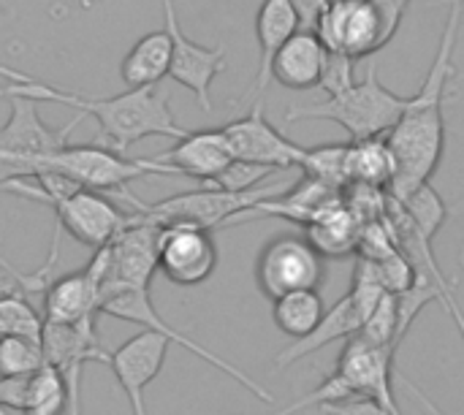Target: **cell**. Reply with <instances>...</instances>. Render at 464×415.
<instances>
[{
	"mask_svg": "<svg viewBox=\"0 0 464 415\" xmlns=\"http://www.w3.org/2000/svg\"><path fill=\"white\" fill-rule=\"evenodd\" d=\"M101 313H106V315H111V318H120V321H128V323H139L141 329H150V332L163 334L169 343H174V345L185 348L188 353L198 356L201 362L212 364L215 370H220V372H223V375H228L231 381H237L239 386H245V389H247L253 397H258L261 402H266V405H272V402H275V397H272L264 386H258L250 375H245L239 367H234L231 362H226V359H220L218 353L207 351L204 345L193 343V340H190L188 334H182L179 329L169 326V323L158 315V310L152 307L150 294H141V291H117V294H111V296H106V299H103Z\"/></svg>",
	"mask_w": 464,
	"mask_h": 415,
	"instance_id": "cell-9",
	"label": "cell"
},
{
	"mask_svg": "<svg viewBox=\"0 0 464 415\" xmlns=\"http://www.w3.org/2000/svg\"><path fill=\"white\" fill-rule=\"evenodd\" d=\"M299 19L291 8L288 0H264L258 14H256V38H258V71L253 79V87L247 90V95L242 101H261V92L269 87L272 82V60L277 57V52L283 49V43L296 33ZM253 101V103H256Z\"/></svg>",
	"mask_w": 464,
	"mask_h": 415,
	"instance_id": "cell-20",
	"label": "cell"
},
{
	"mask_svg": "<svg viewBox=\"0 0 464 415\" xmlns=\"http://www.w3.org/2000/svg\"><path fill=\"white\" fill-rule=\"evenodd\" d=\"M0 269L5 272V275H11L19 285H22V291L24 294H35V291H46V285H49V275H44V272H35V275H22V272H16L3 256H0Z\"/></svg>",
	"mask_w": 464,
	"mask_h": 415,
	"instance_id": "cell-38",
	"label": "cell"
},
{
	"mask_svg": "<svg viewBox=\"0 0 464 415\" xmlns=\"http://www.w3.org/2000/svg\"><path fill=\"white\" fill-rule=\"evenodd\" d=\"M169 71H171V38L166 30L141 35L120 65V76L128 84V90L158 87V82L166 79Z\"/></svg>",
	"mask_w": 464,
	"mask_h": 415,
	"instance_id": "cell-23",
	"label": "cell"
},
{
	"mask_svg": "<svg viewBox=\"0 0 464 415\" xmlns=\"http://www.w3.org/2000/svg\"><path fill=\"white\" fill-rule=\"evenodd\" d=\"M324 315H326V307L318 291H294V294L275 299L272 304L275 326L294 343L310 337L324 321Z\"/></svg>",
	"mask_w": 464,
	"mask_h": 415,
	"instance_id": "cell-26",
	"label": "cell"
},
{
	"mask_svg": "<svg viewBox=\"0 0 464 415\" xmlns=\"http://www.w3.org/2000/svg\"><path fill=\"white\" fill-rule=\"evenodd\" d=\"M54 103H65L76 109L82 117H95L101 125V139L98 144L125 152L128 147L150 139V136H166V139H182L188 130L177 122L169 95L160 92L158 87H139V90H125L120 95L109 98H87L71 90L54 92Z\"/></svg>",
	"mask_w": 464,
	"mask_h": 415,
	"instance_id": "cell-2",
	"label": "cell"
},
{
	"mask_svg": "<svg viewBox=\"0 0 464 415\" xmlns=\"http://www.w3.org/2000/svg\"><path fill=\"white\" fill-rule=\"evenodd\" d=\"M101 277L103 261L95 250L84 269L49 283L44 291V323L79 326L95 321V315L101 313Z\"/></svg>",
	"mask_w": 464,
	"mask_h": 415,
	"instance_id": "cell-17",
	"label": "cell"
},
{
	"mask_svg": "<svg viewBox=\"0 0 464 415\" xmlns=\"http://www.w3.org/2000/svg\"><path fill=\"white\" fill-rule=\"evenodd\" d=\"M0 82H8V84H33L35 76H30V73H24V71H16V68L0 63Z\"/></svg>",
	"mask_w": 464,
	"mask_h": 415,
	"instance_id": "cell-39",
	"label": "cell"
},
{
	"mask_svg": "<svg viewBox=\"0 0 464 415\" xmlns=\"http://www.w3.org/2000/svg\"><path fill=\"white\" fill-rule=\"evenodd\" d=\"M0 415H8V413H5V410H3V408H0Z\"/></svg>",
	"mask_w": 464,
	"mask_h": 415,
	"instance_id": "cell-44",
	"label": "cell"
},
{
	"mask_svg": "<svg viewBox=\"0 0 464 415\" xmlns=\"http://www.w3.org/2000/svg\"><path fill=\"white\" fill-rule=\"evenodd\" d=\"M152 160L174 169V174H182L207 185L234 163V155H231L223 128H212V130H188V136L177 139L171 150H166L163 155H155Z\"/></svg>",
	"mask_w": 464,
	"mask_h": 415,
	"instance_id": "cell-18",
	"label": "cell"
},
{
	"mask_svg": "<svg viewBox=\"0 0 464 415\" xmlns=\"http://www.w3.org/2000/svg\"><path fill=\"white\" fill-rule=\"evenodd\" d=\"M394 348L375 345L364 337H351L337 359V375L353 397H367L392 415H402L394 397Z\"/></svg>",
	"mask_w": 464,
	"mask_h": 415,
	"instance_id": "cell-13",
	"label": "cell"
},
{
	"mask_svg": "<svg viewBox=\"0 0 464 415\" xmlns=\"http://www.w3.org/2000/svg\"><path fill=\"white\" fill-rule=\"evenodd\" d=\"M44 356L46 364H52L68 391V415H82V402H79V383H82V370L90 362H109V351L101 348L98 334H95V321L79 323V326H54L44 323L41 334Z\"/></svg>",
	"mask_w": 464,
	"mask_h": 415,
	"instance_id": "cell-15",
	"label": "cell"
},
{
	"mask_svg": "<svg viewBox=\"0 0 464 415\" xmlns=\"http://www.w3.org/2000/svg\"><path fill=\"white\" fill-rule=\"evenodd\" d=\"M291 182H264L253 190L245 193H228V190H215V188H198V190H188V193H177L169 196L163 201L147 204L139 201L130 193H117V198H122L125 204L133 207V220L144 223V226H155V228H166V226H196L204 231L212 228H223L228 226L237 215L253 209L256 204L280 196L283 190H288Z\"/></svg>",
	"mask_w": 464,
	"mask_h": 415,
	"instance_id": "cell-4",
	"label": "cell"
},
{
	"mask_svg": "<svg viewBox=\"0 0 464 415\" xmlns=\"http://www.w3.org/2000/svg\"><path fill=\"white\" fill-rule=\"evenodd\" d=\"M95 3H103V0H79V5H84V8H90V5H95Z\"/></svg>",
	"mask_w": 464,
	"mask_h": 415,
	"instance_id": "cell-42",
	"label": "cell"
},
{
	"mask_svg": "<svg viewBox=\"0 0 464 415\" xmlns=\"http://www.w3.org/2000/svg\"><path fill=\"white\" fill-rule=\"evenodd\" d=\"M8 101L11 114L0 128V179H24L41 158L68 147L71 130L84 117L76 114L68 125L52 128L38 114V101L19 95Z\"/></svg>",
	"mask_w": 464,
	"mask_h": 415,
	"instance_id": "cell-6",
	"label": "cell"
},
{
	"mask_svg": "<svg viewBox=\"0 0 464 415\" xmlns=\"http://www.w3.org/2000/svg\"><path fill=\"white\" fill-rule=\"evenodd\" d=\"M462 19L464 0H451L430 73L421 82L419 92L411 95L405 114L400 117V122L386 139L397 160V177L389 190L392 198L400 204L408 201L421 185H427L440 166L446 150V103H449L446 90L457 76L454 52L462 33Z\"/></svg>",
	"mask_w": 464,
	"mask_h": 415,
	"instance_id": "cell-1",
	"label": "cell"
},
{
	"mask_svg": "<svg viewBox=\"0 0 464 415\" xmlns=\"http://www.w3.org/2000/svg\"><path fill=\"white\" fill-rule=\"evenodd\" d=\"M318 410L324 415H392L383 405H378L375 400H367V397H351V400H343L334 405H324Z\"/></svg>",
	"mask_w": 464,
	"mask_h": 415,
	"instance_id": "cell-35",
	"label": "cell"
},
{
	"mask_svg": "<svg viewBox=\"0 0 464 415\" xmlns=\"http://www.w3.org/2000/svg\"><path fill=\"white\" fill-rule=\"evenodd\" d=\"M41 334H44V315L35 313V307L27 302L22 291L0 296V337L41 340Z\"/></svg>",
	"mask_w": 464,
	"mask_h": 415,
	"instance_id": "cell-29",
	"label": "cell"
},
{
	"mask_svg": "<svg viewBox=\"0 0 464 415\" xmlns=\"http://www.w3.org/2000/svg\"><path fill=\"white\" fill-rule=\"evenodd\" d=\"M41 171H54V174H63L68 177L71 182H76L79 188L84 190H95V193H122L133 179H141L147 174H163V177H174V169L163 166V163H155L152 158H139V160H130V158H122L120 152L103 147V144H68L46 158H41L30 174H41Z\"/></svg>",
	"mask_w": 464,
	"mask_h": 415,
	"instance_id": "cell-5",
	"label": "cell"
},
{
	"mask_svg": "<svg viewBox=\"0 0 464 415\" xmlns=\"http://www.w3.org/2000/svg\"><path fill=\"white\" fill-rule=\"evenodd\" d=\"M340 201H343L340 190H334L324 182H315L310 177H302L299 182H291V188L283 190L280 196L266 198V201L256 204L253 209L237 215L228 226H239V223H250V220H261V217H283V220H291V223L307 228L324 209H329Z\"/></svg>",
	"mask_w": 464,
	"mask_h": 415,
	"instance_id": "cell-19",
	"label": "cell"
},
{
	"mask_svg": "<svg viewBox=\"0 0 464 415\" xmlns=\"http://www.w3.org/2000/svg\"><path fill=\"white\" fill-rule=\"evenodd\" d=\"M362 223L356 215L345 207V201L324 209L310 226H307V242L321 258H348L359 250Z\"/></svg>",
	"mask_w": 464,
	"mask_h": 415,
	"instance_id": "cell-24",
	"label": "cell"
},
{
	"mask_svg": "<svg viewBox=\"0 0 464 415\" xmlns=\"http://www.w3.org/2000/svg\"><path fill=\"white\" fill-rule=\"evenodd\" d=\"M397 177V160L386 139H364L348 144V179L351 185L392 188Z\"/></svg>",
	"mask_w": 464,
	"mask_h": 415,
	"instance_id": "cell-25",
	"label": "cell"
},
{
	"mask_svg": "<svg viewBox=\"0 0 464 415\" xmlns=\"http://www.w3.org/2000/svg\"><path fill=\"white\" fill-rule=\"evenodd\" d=\"M397 323H400V307H397V296L394 294H383L381 302L375 304V310L370 313V318L364 321L359 337L375 343V345H389V348H400L397 345Z\"/></svg>",
	"mask_w": 464,
	"mask_h": 415,
	"instance_id": "cell-32",
	"label": "cell"
},
{
	"mask_svg": "<svg viewBox=\"0 0 464 415\" xmlns=\"http://www.w3.org/2000/svg\"><path fill=\"white\" fill-rule=\"evenodd\" d=\"M27 383L30 375L24 378H0V408L8 410H24V400H27Z\"/></svg>",
	"mask_w": 464,
	"mask_h": 415,
	"instance_id": "cell-36",
	"label": "cell"
},
{
	"mask_svg": "<svg viewBox=\"0 0 464 415\" xmlns=\"http://www.w3.org/2000/svg\"><path fill=\"white\" fill-rule=\"evenodd\" d=\"M256 283L272 302L294 291H318L324 283V258L302 236H277L258 256Z\"/></svg>",
	"mask_w": 464,
	"mask_h": 415,
	"instance_id": "cell-8",
	"label": "cell"
},
{
	"mask_svg": "<svg viewBox=\"0 0 464 415\" xmlns=\"http://www.w3.org/2000/svg\"><path fill=\"white\" fill-rule=\"evenodd\" d=\"M405 386L411 389V394H413L416 400H421V402L427 405V410H430V413H432V415H443V413H440V410H438V408H435V405H432V402H430V400H427V397H424V394H421V391H419V389H416V386H413V383H408V381H405Z\"/></svg>",
	"mask_w": 464,
	"mask_h": 415,
	"instance_id": "cell-40",
	"label": "cell"
},
{
	"mask_svg": "<svg viewBox=\"0 0 464 415\" xmlns=\"http://www.w3.org/2000/svg\"><path fill=\"white\" fill-rule=\"evenodd\" d=\"M14 95V84H3L0 87V98H11Z\"/></svg>",
	"mask_w": 464,
	"mask_h": 415,
	"instance_id": "cell-41",
	"label": "cell"
},
{
	"mask_svg": "<svg viewBox=\"0 0 464 415\" xmlns=\"http://www.w3.org/2000/svg\"><path fill=\"white\" fill-rule=\"evenodd\" d=\"M304 177L324 182L334 190H345L351 185L348 179V144H321L313 150H304V160L299 166Z\"/></svg>",
	"mask_w": 464,
	"mask_h": 415,
	"instance_id": "cell-28",
	"label": "cell"
},
{
	"mask_svg": "<svg viewBox=\"0 0 464 415\" xmlns=\"http://www.w3.org/2000/svg\"><path fill=\"white\" fill-rule=\"evenodd\" d=\"M402 209L408 212V217L413 220V226L432 242L438 236V231L443 228L446 217H449V207L440 198V193L427 182L421 185L408 201H402Z\"/></svg>",
	"mask_w": 464,
	"mask_h": 415,
	"instance_id": "cell-31",
	"label": "cell"
},
{
	"mask_svg": "<svg viewBox=\"0 0 464 415\" xmlns=\"http://www.w3.org/2000/svg\"><path fill=\"white\" fill-rule=\"evenodd\" d=\"M46 364L41 340L0 337V378H24Z\"/></svg>",
	"mask_w": 464,
	"mask_h": 415,
	"instance_id": "cell-30",
	"label": "cell"
},
{
	"mask_svg": "<svg viewBox=\"0 0 464 415\" xmlns=\"http://www.w3.org/2000/svg\"><path fill=\"white\" fill-rule=\"evenodd\" d=\"M326 54L315 30H296L272 60V79L288 90H313L321 84Z\"/></svg>",
	"mask_w": 464,
	"mask_h": 415,
	"instance_id": "cell-21",
	"label": "cell"
},
{
	"mask_svg": "<svg viewBox=\"0 0 464 415\" xmlns=\"http://www.w3.org/2000/svg\"><path fill=\"white\" fill-rule=\"evenodd\" d=\"M272 415H296V413H294V408L288 405V408H283V410H277V413H272Z\"/></svg>",
	"mask_w": 464,
	"mask_h": 415,
	"instance_id": "cell-43",
	"label": "cell"
},
{
	"mask_svg": "<svg viewBox=\"0 0 464 415\" xmlns=\"http://www.w3.org/2000/svg\"><path fill=\"white\" fill-rule=\"evenodd\" d=\"M362 326H364V318H362V313H359L353 296L345 294L334 307L326 310L324 321L318 323V329H315L310 337L291 343L285 351H280V353L275 356V367H277V370H285V367H291V364H296V362L313 356L315 351L326 348L329 343L351 340V337H356V334L362 332Z\"/></svg>",
	"mask_w": 464,
	"mask_h": 415,
	"instance_id": "cell-22",
	"label": "cell"
},
{
	"mask_svg": "<svg viewBox=\"0 0 464 415\" xmlns=\"http://www.w3.org/2000/svg\"><path fill=\"white\" fill-rule=\"evenodd\" d=\"M46 207L54 212L57 234L65 231L71 239L92 250L106 247L120 231L130 226V215L120 212L103 193L84 190V188L60 198H49Z\"/></svg>",
	"mask_w": 464,
	"mask_h": 415,
	"instance_id": "cell-11",
	"label": "cell"
},
{
	"mask_svg": "<svg viewBox=\"0 0 464 415\" xmlns=\"http://www.w3.org/2000/svg\"><path fill=\"white\" fill-rule=\"evenodd\" d=\"M68 413V391L63 375L52 367L44 364L38 372L30 375L27 383V400L22 415H65Z\"/></svg>",
	"mask_w": 464,
	"mask_h": 415,
	"instance_id": "cell-27",
	"label": "cell"
},
{
	"mask_svg": "<svg viewBox=\"0 0 464 415\" xmlns=\"http://www.w3.org/2000/svg\"><path fill=\"white\" fill-rule=\"evenodd\" d=\"M275 171L272 169H264V166H253V163H242V160H234L220 177H215L212 182H207L204 188H215V190H228V193H245V190H253L258 185L266 182V177H272Z\"/></svg>",
	"mask_w": 464,
	"mask_h": 415,
	"instance_id": "cell-33",
	"label": "cell"
},
{
	"mask_svg": "<svg viewBox=\"0 0 464 415\" xmlns=\"http://www.w3.org/2000/svg\"><path fill=\"white\" fill-rule=\"evenodd\" d=\"M296 19H299V27L302 30H315L318 19L324 16V11L329 8V0H288Z\"/></svg>",
	"mask_w": 464,
	"mask_h": 415,
	"instance_id": "cell-37",
	"label": "cell"
},
{
	"mask_svg": "<svg viewBox=\"0 0 464 415\" xmlns=\"http://www.w3.org/2000/svg\"><path fill=\"white\" fill-rule=\"evenodd\" d=\"M163 30L171 38V71L169 76L190 90L204 111H212V84L226 71V46H201L190 41L177 19L174 0H163Z\"/></svg>",
	"mask_w": 464,
	"mask_h": 415,
	"instance_id": "cell-12",
	"label": "cell"
},
{
	"mask_svg": "<svg viewBox=\"0 0 464 415\" xmlns=\"http://www.w3.org/2000/svg\"><path fill=\"white\" fill-rule=\"evenodd\" d=\"M226 141L231 147L234 160L242 163H253V166H264L272 171H288V169H299L304 160V150L302 144L291 141L285 133H280L264 114V103L256 101L253 109L228 122L223 128Z\"/></svg>",
	"mask_w": 464,
	"mask_h": 415,
	"instance_id": "cell-10",
	"label": "cell"
},
{
	"mask_svg": "<svg viewBox=\"0 0 464 415\" xmlns=\"http://www.w3.org/2000/svg\"><path fill=\"white\" fill-rule=\"evenodd\" d=\"M218 269V245L212 231L196 226L158 228V272L182 288L207 283Z\"/></svg>",
	"mask_w": 464,
	"mask_h": 415,
	"instance_id": "cell-14",
	"label": "cell"
},
{
	"mask_svg": "<svg viewBox=\"0 0 464 415\" xmlns=\"http://www.w3.org/2000/svg\"><path fill=\"white\" fill-rule=\"evenodd\" d=\"M169 345L171 343L163 334L141 329L139 334H133L117 351L109 353L106 364L114 372L117 383L122 386L133 415H150L147 413L144 394H147V386L160 375L166 353H169Z\"/></svg>",
	"mask_w": 464,
	"mask_h": 415,
	"instance_id": "cell-16",
	"label": "cell"
},
{
	"mask_svg": "<svg viewBox=\"0 0 464 415\" xmlns=\"http://www.w3.org/2000/svg\"><path fill=\"white\" fill-rule=\"evenodd\" d=\"M411 95H397L378 79V65L372 63L351 90L326 98L321 103H299L285 111V122L299 120H329L348 130L353 141L383 139L394 130L408 109Z\"/></svg>",
	"mask_w": 464,
	"mask_h": 415,
	"instance_id": "cell-3",
	"label": "cell"
},
{
	"mask_svg": "<svg viewBox=\"0 0 464 415\" xmlns=\"http://www.w3.org/2000/svg\"><path fill=\"white\" fill-rule=\"evenodd\" d=\"M462 204H464V201H462Z\"/></svg>",
	"mask_w": 464,
	"mask_h": 415,
	"instance_id": "cell-45",
	"label": "cell"
},
{
	"mask_svg": "<svg viewBox=\"0 0 464 415\" xmlns=\"http://www.w3.org/2000/svg\"><path fill=\"white\" fill-rule=\"evenodd\" d=\"M315 35L326 52L345 54L351 60L381 52L394 33L389 30L378 0H334L315 24Z\"/></svg>",
	"mask_w": 464,
	"mask_h": 415,
	"instance_id": "cell-7",
	"label": "cell"
},
{
	"mask_svg": "<svg viewBox=\"0 0 464 415\" xmlns=\"http://www.w3.org/2000/svg\"><path fill=\"white\" fill-rule=\"evenodd\" d=\"M353 63L351 57L345 54H337V52H329L326 54V63H324V73H321V90L326 92V98H334L345 90H351L356 84V76H353Z\"/></svg>",
	"mask_w": 464,
	"mask_h": 415,
	"instance_id": "cell-34",
	"label": "cell"
}]
</instances>
